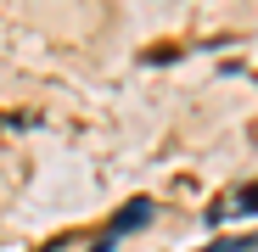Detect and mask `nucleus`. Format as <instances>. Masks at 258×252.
Listing matches in <instances>:
<instances>
[{"instance_id":"obj_2","label":"nucleus","mask_w":258,"mask_h":252,"mask_svg":"<svg viewBox=\"0 0 258 252\" xmlns=\"http://www.w3.org/2000/svg\"><path fill=\"white\" fill-rule=\"evenodd\" d=\"M146 219H152V202L141 196V202H129V207H123V213H118V224L107 230V241H123V235H135V230H141Z\"/></svg>"},{"instance_id":"obj_1","label":"nucleus","mask_w":258,"mask_h":252,"mask_svg":"<svg viewBox=\"0 0 258 252\" xmlns=\"http://www.w3.org/2000/svg\"><path fill=\"white\" fill-rule=\"evenodd\" d=\"M230 213H236V219H252V213H258V185H247V191H236V196H225V202H213V207H208V224H230Z\"/></svg>"},{"instance_id":"obj_3","label":"nucleus","mask_w":258,"mask_h":252,"mask_svg":"<svg viewBox=\"0 0 258 252\" xmlns=\"http://www.w3.org/2000/svg\"><path fill=\"white\" fill-rule=\"evenodd\" d=\"M202 252H258V235H230V241H213Z\"/></svg>"}]
</instances>
